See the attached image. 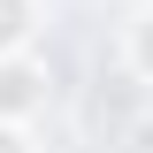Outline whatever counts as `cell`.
<instances>
[{
    "instance_id": "cell-1",
    "label": "cell",
    "mask_w": 153,
    "mask_h": 153,
    "mask_svg": "<svg viewBox=\"0 0 153 153\" xmlns=\"http://www.w3.org/2000/svg\"><path fill=\"white\" fill-rule=\"evenodd\" d=\"M146 107H153V84H146V76L130 69V61L100 69V76H92V100H84L92 130H107V138H130L138 123H146Z\"/></svg>"
},
{
    "instance_id": "cell-2",
    "label": "cell",
    "mask_w": 153,
    "mask_h": 153,
    "mask_svg": "<svg viewBox=\"0 0 153 153\" xmlns=\"http://www.w3.org/2000/svg\"><path fill=\"white\" fill-rule=\"evenodd\" d=\"M46 61H31L16 46V54H0V123H23V115H38L46 107Z\"/></svg>"
},
{
    "instance_id": "cell-3",
    "label": "cell",
    "mask_w": 153,
    "mask_h": 153,
    "mask_svg": "<svg viewBox=\"0 0 153 153\" xmlns=\"http://www.w3.org/2000/svg\"><path fill=\"white\" fill-rule=\"evenodd\" d=\"M123 61L153 84V8H138V16H130V46H123Z\"/></svg>"
},
{
    "instance_id": "cell-4",
    "label": "cell",
    "mask_w": 153,
    "mask_h": 153,
    "mask_svg": "<svg viewBox=\"0 0 153 153\" xmlns=\"http://www.w3.org/2000/svg\"><path fill=\"white\" fill-rule=\"evenodd\" d=\"M31 38V0H0V54H16Z\"/></svg>"
},
{
    "instance_id": "cell-5",
    "label": "cell",
    "mask_w": 153,
    "mask_h": 153,
    "mask_svg": "<svg viewBox=\"0 0 153 153\" xmlns=\"http://www.w3.org/2000/svg\"><path fill=\"white\" fill-rule=\"evenodd\" d=\"M0 153H23V130H16V123H0Z\"/></svg>"
}]
</instances>
